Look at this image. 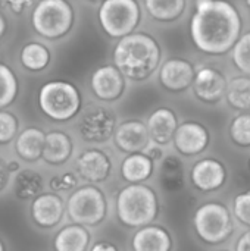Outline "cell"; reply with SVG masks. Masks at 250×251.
Here are the masks:
<instances>
[{
	"mask_svg": "<svg viewBox=\"0 0 250 251\" xmlns=\"http://www.w3.org/2000/svg\"><path fill=\"white\" fill-rule=\"evenodd\" d=\"M155 162L144 153L127 154L119 166L121 178L128 184H143L155 174Z\"/></svg>",
	"mask_w": 250,
	"mask_h": 251,
	"instance_id": "44dd1931",
	"label": "cell"
},
{
	"mask_svg": "<svg viewBox=\"0 0 250 251\" xmlns=\"http://www.w3.org/2000/svg\"><path fill=\"white\" fill-rule=\"evenodd\" d=\"M230 134L233 141L237 146L242 147H249L250 146V113L239 115L231 126H230Z\"/></svg>",
	"mask_w": 250,
	"mask_h": 251,
	"instance_id": "1f68e13d",
	"label": "cell"
},
{
	"mask_svg": "<svg viewBox=\"0 0 250 251\" xmlns=\"http://www.w3.org/2000/svg\"><path fill=\"white\" fill-rule=\"evenodd\" d=\"M65 212L72 224L83 226H99L109 213V203L105 191L94 185L85 184L77 187L65 203Z\"/></svg>",
	"mask_w": 250,
	"mask_h": 251,
	"instance_id": "5b68a950",
	"label": "cell"
},
{
	"mask_svg": "<svg viewBox=\"0 0 250 251\" xmlns=\"http://www.w3.org/2000/svg\"><path fill=\"white\" fill-rule=\"evenodd\" d=\"M21 65L29 72H43L52 60L50 50L46 44L38 41L27 43L19 53Z\"/></svg>",
	"mask_w": 250,
	"mask_h": 251,
	"instance_id": "484cf974",
	"label": "cell"
},
{
	"mask_svg": "<svg viewBox=\"0 0 250 251\" xmlns=\"http://www.w3.org/2000/svg\"><path fill=\"white\" fill-rule=\"evenodd\" d=\"M233 60L242 72L250 75V31L239 37L233 46Z\"/></svg>",
	"mask_w": 250,
	"mask_h": 251,
	"instance_id": "f546056e",
	"label": "cell"
},
{
	"mask_svg": "<svg viewBox=\"0 0 250 251\" xmlns=\"http://www.w3.org/2000/svg\"><path fill=\"white\" fill-rule=\"evenodd\" d=\"M144 153L156 163V162H161V159L164 157V151L161 149V146H156V144H149V147L144 150Z\"/></svg>",
	"mask_w": 250,
	"mask_h": 251,
	"instance_id": "74e56055",
	"label": "cell"
},
{
	"mask_svg": "<svg viewBox=\"0 0 250 251\" xmlns=\"http://www.w3.org/2000/svg\"><path fill=\"white\" fill-rule=\"evenodd\" d=\"M118 221L131 229L150 225L159 215V200L155 190L143 184H127L115 200Z\"/></svg>",
	"mask_w": 250,
	"mask_h": 251,
	"instance_id": "3957f363",
	"label": "cell"
},
{
	"mask_svg": "<svg viewBox=\"0 0 250 251\" xmlns=\"http://www.w3.org/2000/svg\"><path fill=\"white\" fill-rule=\"evenodd\" d=\"M242 19L237 9L225 0H197L190 22L194 46L206 54H224L240 37Z\"/></svg>",
	"mask_w": 250,
	"mask_h": 251,
	"instance_id": "6da1fadb",
	"label": "cell"
},
{
	"mask_svg": "<svg viewBox=\"0 0 250 251\" xmlns=\"http://www.w3.org/2000/svg\"><path fill=\"white\" fill-rule=\"evenodd\" d=\"M194 75V66L189 60L172 57L164 62V65L161 66L159 82L165 90L171 93H180L187 90L193 84Z\"/></svg>",
	"mask_w": 250,
	"mask_h": 251,
	"instance_id": "5bb4252c",
	"label": "cell"
},
{
	"mask_svg": "<svg viewBox=\"0 0 250 251\" xmlns=\"http://www.w3.org/2000/svg\"><path fill=\"white\" fill-rule=\"evenodd\" d=\"M10 179H12V175L7 171L6 162L0 157V193H3L6 190V187L10 184Z\"/></svg>",
	"mask_w": 250,
	"mask_h": 251,
	"instance_id": "d590c367",
	"label": "cell"
},
{
	"mask_svg": "<svg viewBox=\"0 0 250 251\" xmlns=\"http://www.w3.org/2000/svg\"><path fill=\"white\" fill-rule=\"evenodd\" d=\"M146 12L158 22H172L186 10V0H144Z\"/></svg>",
	"mask_w": 250,
	"mask_h": 251,
	"instance_id": "4316f807",
	"label": "cell"
},
{
	"mask_svg": "<svg viewBox=\"0 0 250 251\" xmlns=\"http://www.w3.org/2000/svg\"><path fill=\"white\" fill-rule=\"evenodd\" d=\"M227 99L228 103L242 110L250 109V78L237 76L227 84Z\"/></svg>",
	"mask_w": 250,
	"mask_h": 251,
	"instance_id": "83f0119b",
	"label": "cell"
},
{
	"mask_svg": "<svg viewBox=\"0 0 250 251\" xmlns=\"http://www.w3.org/2000/svg\"><path fill=\"white\" fill-rule=\"evenodd\" d=\"M46 132L37 126H28L18 132L15 138V151L22 162L35 163L41 160Z\"/></svg>",
	"mask_w": 250,
	"mask_h": 251,
	"instance_id": "7402d4cb",
	"label": "cell"
},
{
	"mask_svg": "<svg viewBox=\"0 0 250 251\" xmlns=\"http://www.w3.org/2000/svg\"><path fill=\"white\" fill-rule=\"evenodd\" d=\"M18 91L19 84L16 75L7 65L0 63V110L6 109L16 100Z\"/></svg>",
	"mask_w": 250,
	"mask_h": 251,
	"instance_id": "f1b7e54d",
	"label": "cell"
},
{
	"mask_svg": "<svg viewBox=\"0 0 250 251\" xmlns=\"http://www.w3.org/2000/svg\"><path fill=\"white\" fill-rule=\"evenodd\" d=\"M0 251H6L4 243H3V240H1V238H0Z\"/></svg>",
	"mask_w": 250,
	"mask_h": 251,
	"instance_id": "60d3db41",
	"label": "cell"
},
{
	"mask_svg": "<svg viewBox=\"0 0 250 251\" xmlns=\"http://www.w3.org/2000/svg\"><path fill=\"white\" fill-rule=\"evenodd\" d=\"M97 19L108 37L119 40L137 29L141 22V6L139 0H103Z\"/></svg>",
	"mask_w": 250,
	"mask_h": 251,
	"instance_id": "52a82bcc",
	"label": "cell"
},
{
	"mask_svg": "<svg viewBox=\"0 0 250 251\" xmlns=\"http://www.w3.org/2000/svg\"><path fill=\"white\" fill-rule=\"evenodd\" d=\"M130 243L133 251H171L174 247L169 231L152 224L137 228Z\"/></svg>",
	"mask_w": 250,
	"mask_h": 251,
	"instance_id": "e0dca14e",
	"label": "cell"
},
{
	"mask_svg": "<svg viewBox=\"0 0 250 251\" xmlns=\"http://www.w3.org/2000/svg\"><path fill=\"white\" fill-rule=\"evenodd\" d=\"M10 182L15 197L22 201L32 200L46 188L44 176L38 171L31 168H21L16 174L12 175Z\"/></svg>",
	"mask_w": 250,
	"mask_h": 251,
	"instance_id": "cb8c5ba5",
	"label": "cell"
},
{
	"mask_svg": "<svg viewBox=\"0 0 250 251\" xmlns=\"http://www.w3.org/2000/svg\"><path fill=\"white\" fill-rule=\"evenodd\" d=\"M113 165L111 156L97 147L87 149L75 160V174L88 184H103L111 178Z\"/></svg>",
	"mask_w": 250,
	"mask_h": 251,
	"instance_id": "8fae6325",
	"label": "cell"
},
{
	"mask_svg": "<svg viewBox=\"0 0 250 251\" xmlns=\"http://www.w3.org/2000/svg\"><path fill=\"white\" fill-rule=\"evenodd\" d=\"M116 125V115L112 109L94 104L81 115L78 121V132L84 143L105 144L113 137Z\"/></svg>",
	"mask_w": 250,
	"mask_h": 251,
	"instance_id": "9c48e42d",
	"label": "cell"
},
{
	"mask_svg": "<svg viewBox=\"0 0 250 251\" xmlns=\"http://www.w3.org/2000/svg\"><path fill=\"white\" fill-rule=\"evenodd\" d=\"M192 85L196 97L205 103H215L221 100L227 90L225 76L212 68H202L197 71Z\"/></svg>",
	"mask_w": 250,
	"mask_h": 251,
	"instance_id": "ac0fdd59",
	"label": "cell"
},
{
	"mask_svg": "<svg viewBox=\"0 0 250 251\" xmlns=\"http://www.w3.org/2000/svg\"><path fill=\"white\" fill-rule=\"evenodd\" d=\"M3 3L15 13H22L24 10H27L34 0H3Z\"/></svg>",
	"mask_w": 250,
	"mask_h": 251,
	"instance_id": "e575fe53",
	"label": "cell"
},
{
	"mask_svg": "<svg viewBox=\"0 0 250 251\" xmlns=\"http://www.w3.org/2000/svg\"><path fill=\"white\" fill-rule=\"evenodd\" d=\"M112 138L115 147L125 154L141 153L152 143L146 124L139 119H128L116 125Z\"/></svg>",
	"mask_w": 250,
	"mask_h": 251,
	"instance_id": "4fadbf2b",
	"label": "cell"
},
{
	"mask_svg": "<svg viewBox=\"0 0 250 251\" xmlns=\"http://www.w3.org/2000/svg\"><path fill=\"white\" fill-rule=\"evenodd\" d=\"M91 246V234L87 226L69 224L60 228L53 238L55 251H88Z\"/></svg>",
	"mask_w": 250,
	"mask_h": 251,
	"instance_id": "d4e9b609",
	"label": "cell"
},
{
	"mask_svg": "<svg viewBox=\"0 0 250 251\" xmlns=\"http://www.w3.org/2000/svg\"><path fill=\"white\" fill-rule=\"evenodd\" d=\"M74 147V140L65 131L46 132L41 160L50 166H63L71 160Z\"/></svg>",
	"mask_w": 250,
	"mask_h": 251,
	"instance_id": "d6986e66",
	"label": "cell"
},
{
	"mask_svg": "<svg viewBox=\"0 0 250 251\" xmlns=\"http://www.w3.org/2000/svg\"><path fill=\"white\" fill-rule=\"evenodd\" d=\"M234 216L248 228H250V191L240 193L234 197L233 201Z\"/></svg>",
	"mask_w": 250,
	"mask_h": 251,
	"instance_id": "836d02e7",
	"label": "cell"
},
{
	"mask_svg": "<svg viewBox=\"0 0 250 251\" xmlns=\"http://www.w3.org/2000/svg\"><path fill=\"white\" fill-rule=\"evenodd\" d=\"M19 132V121L18 118L7 112L0 110V146H6L12 143Z\"/></svg>",
	"mask_w": 250,
	"mask_h": 251,
	"instance_id": "d6a6232c",
	"label": "cell"
},
{
	"mask_svg": "<svg viewBox=\"0 0 250 251\" xmlns=\"http://www.w3.org/2000/svg\"><path fill=\"white\" fill-rule=\"evenodd\" d=\"M88 1H91V3H102L103 0H88Z\"/></svg>",
	"mask_w": 250,
	"mask_h": 251,
	"instance_id": "b9f144b4",
	"label": "cell"
},
{
	"mask_svg": "<svg viewBox=\"0 0 250 251\" xmlns=\"http://www.w3.org/2000/svg\"><path fill=\"white\" fill-rule=\"evenodd\" d=\"M6 19H4V16L0 13V38L4 35V32H6Z\"/></svg>",
	"mask_w": 250,
	"mask_h": 251,
	"instance_id": "ab89813d",
	"label": "cell"
},
{
	"mask_svg": "<svg viewBox=\"0 0 250 251\" xmlns=\"http://www.w3.org/2000/svg\"><path fill=\"white\" fill-rule=\"evenodd\" d=\"M158 182L167 194H178L184 188V165L178 156L168 154L159 162Z\"/></svg>",
	"mask_w": 250,
	"mask_h": 251,
	"instance_id": "603a6c76",
	"label": "cell"
},
{
	"mask_svg": "<svg viewBox=\"0 0 250 251\" xmlns=\"http://www.w3.org/2000/svg\"><path fill=\"white\" fill-rule=\"evenodd\" d=\"M88 251H119L118 246L112 241H108V240H102V241H97L94 243Z\"/></svg>",
	"mask_w": 250,
	"mask_h": 251,
	"instance_id": "8d00e7d4",
	"label": "cell"
},
{
	"mask_svg": "<svg viewBox=\"0 0 250 251\" xmlns=\"http://www.w3.org/2000/svg\"><path fill=\"white\" fill-rule=\"evenodd\" d=\"M162 57L159 43L147 32H131L113 47V65L131 81H144L158 69Z\"/></svg>",
	"mask_w": 250,
	"mask_h": 251,
	"instance_id": "7a4b0ae2",
	"label": "cell"
},
{
	"mask_svg": "<svg viewBox=\"0 0 250 251\" xmlns=\"http://www.w3.org/2000/svg\"><path fill=\"white\" fill-rule=\"evenodd\" d=\"M172 141L183 156H196L208 147L209 132L199 122H184L177 126Z\"/></svg>",
	"mask_w": 250,
	"mask_h": 251,
	"instance_id": "9a60e30c",
	"label": "cell"
},
{
	"mask_svg": "<svg viewBox=\"0 0 250 251\" xmlns=\"http://www.w3.org/2000/svg\"><path fill=\"white\" fill-rule=\"evenodd\" d=\"M74 22L75 10L68 0H38L31 13L32 29L52 41L68 35Z\"/></svg>",
	"mask_w": 250,
	"mask_h": 251,
	"instance_id": "8992f818",
	"label": "cell"
},
{
	"mask_svg": "<svg viewBox=\"0 0 250 251\" xmlns=\"http://www.w3.org/2000/svg\"><path fill=\"white\" fill-rule=\"evenodd\" d=\"M236 251H250V229L240 235L236 244Z\"/></svg>",
	"mask_w": 250,
	"mask_h": 251,
	"instance_id": "f35d334b",
	"label": "cell"
},
{
	"mask_svg": "<svg viewBox=\"0 0 250 251\" xmlns=\"http://www.w3.org/2000/svg\"><path fill=\"white\" fill-rule=\"evenodd\" d=\"M190 178L193 185L205 193L215 191L221 188L227 179V171L220 160L215 159H202L196 162L192 168Z\"/></svg>",
	"mask_w": 250,
	"mask_h": 251,
	"instance_id": "2e32d148",
	"label": "cell"
},
{
	"mask_svg": "<svg viewBox=\"0 0 250 251\" xmlns=\"http://www.w3.org/2000/svg\"><path fill=\"white\" fill-rule=\"evenodd\" d=\"M65 201L60 194L43 191L31 200L29 218L41 231H52L57 228L65 218Z\"/></svg>",
	"mask_w": 250,
	"mask_h": 251,
	"instance_id": "30bf717a",
	"label": "cell"
},
{
	"mask_svg": "<svg viewBox=\"0 0 250 251\" xmlns=\"http://www.w3.org/2000/svg\"><path fill=\"white\" fill-rule=\"evenodd\" d=\"M90 87L96 99L105 103H112L124 96L127 78L115 65H103L93 72Z\"/></svg>",
	"mask_w": 250,
	"mask_h": 251,
	"instance_id": "7c38bea8",
	"label": "cell"
},
{
	"mask_svg": "<svg viewBox=\"0 0 250 251\" xmlns=\"http://www.w3.org/2000/svg\"><path fill=\"white\" fill-rule=\"evenodd\" d=\"M178 126L177 116L169 107H159L153 110L146 122V128L150 137V141L156 146H168L175 134Z\"/></svg>",
	"mask_w": 250,
	"mask_h": 251,
	"instance_id": "ffe728a7",
	"label": "cell"
},
{
	"mask_svg": "<svg viewBox=\"0 0 250 251\" xmlns=\"http://www.w3.org/2000/svg\"><path fill=\"white\" fill-rule=\"evenodd\" d=\"M49 188L52 193L62 194V193H72L77 187H80V178L75 172H62L56 174L49 179Z\"/></svg>",
	"mask_w": 250,
	"mask_h": 251,
	"instance_id": "4dcf8cb0",
	"label": "cell"
},
{
	"mask_svg": "<svg viewBox=\"0 0 250 251\" xmlns=\"http://www.w3.org/2000/svg\"><path fill=\"white\" fill-rule=\"evenodd\" d=\"M246 3H248V6H249V10H250V0H246Z\"/></svg>",
	"mask_w": 250,
	"mask_h": 251,
	"instance_id": "7bdbcfd3",
	"label": "cell"
},
{
	"mask_svg": "<svg viewBox=\"0 0 250 251\" xmlns=\"http://www.w3.org/2000/svg\"><path fill=\"white\" fill-rule=\"evenodd\" d=\"M193 226L197 237L211 246L224 243L234 231V224L228 207L217 201L205 203L194 212Z\"/></svg>",
	"mask_w": 250,
	"mask_h": 251,
	"instance_id": "ba28073f",
	"label": "cell"
},
{
	"mask_svg": "<svg viewBox=\"0 0 250 251\" xmlns=\"http://www.w3.org/2000/svg\"><path fill=\"white\" fill-rule=\"evenodd\" d=\"M38 107L46 118L65 124L77 118L83 110V96L80 90L68 81H49L43 84L37 94Z\"/></svg>",
	"mask_w": 250,
	"mask_h": 251,
	"instance_id": "277c9868",
	"label": "cell"
}]
</instances>
